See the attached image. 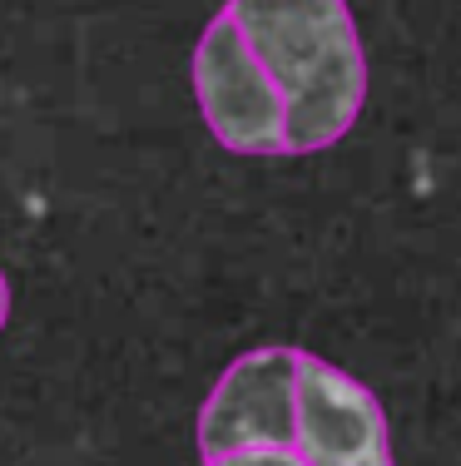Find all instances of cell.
Returning a JSON list of instances; mask_svg holds the SVG:
<instances>
[{
  "label": "cell",
  "instance_id": "obj_1",
  "mask_svg": "<svg viewBox=\"0 0 461 466\" xmlns=\"http://www.w3.org/2000/svg\"><path fill=\"white\" fill-rule=\"evenodd\" d=\"M224 15L278 85L288 154H323L353 135L367 105V50L347 0H228Z\"/></svg>",
  "mask_w": 461,
  "mask_h": 466
},
{
  "label": "cell",
  "instance_id": "obj_5",
  "mask_svg": "<svg viewBox=\"0 0 461 466\" xmlns=\"http://www.w3.org/2000/svg\"><path fill=\"white\" fill-rule=\"evenodd\" d=\"M204 466H307V461L293 447H238V451L204 457Z\"/></svg>",
  "mask_w": 461,
  "mask_h": 466
},
{
  "label": "cell",
  "instance_id": "obj_2",
  "mask_svg": "<svg viewBox=\"0 0 461 466\" xmlns=\"http://www.w3.org/2000/svg\"><path fill=\"white\" fill-rule=\"evenodd\" d=\"M194 95H199V115L208 135L228 154H248V159L288 154L283 95L263 75V65L244 46V35L228 25V15L208 20V30L194 46Z\"/></svg>",
  "mask_w": 461,
  "mask_h": 466
},
{
  "label": "cell",
  "instance_id": "obj_4",
  "mask_svg": "<svg viewBox=\"0 0 461 466\" xmlns=\"http://www.w3.org/2000/svg\"><path fill=\"white\" fill-rule=\"evenodd\" d=\"M293 377L298 348H258L228 362L199 412V451L293 447Z\"/></svg>",
  "mask_w": 461,
  "mask_h": 466
},
{
  "label": "cell",
  "instance_id": "obj_3",
  "mask_svg": "<svg viewBox=\"0 0 461 466\" xmlns=\"http://www.w3.org/2000/svg\"><path fill=\"white\" fill-rule=\"evenodd\" d=\"M293 451L307 466H392L382 402L353 372L298 352L293 377Z\"/></svg>",
  "mask_w": 461,
  "mask_h": 466
},
{
  "label": "cell",
  "instance_id": "obj_6",
  "mask_svg": "<svg viewBox=\"0 0 461 466\" xmlns=\"http://www.w3.org/2000/svg\"><path fill=\"white\" fill-rule=\"evenodd\" d=\"M5 323H10V279L0 273V332H5Z\"/></svg>",
  "mask_w": 461,
  "mask_h": 466
}]
</instances>
